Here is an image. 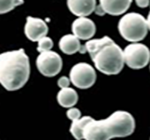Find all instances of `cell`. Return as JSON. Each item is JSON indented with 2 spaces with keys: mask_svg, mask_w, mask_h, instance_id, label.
Returning <instances> with one entry per match:
<instances>
[{
  "mask_svg": "<svg viewBox=\"0 0 150 140\" xmlns=\"http://www.w3.org/2000/svg\"><path fill=\"white\" fill-rule=\"evenodd\" d=\"M124 62L131 69H142L150 61V50L142 43H131L123 50Z\"/></svg>",
  "mask_w": 150,
  "mask_h": 140,
  "instance_id": "cell-5",
  "label": "cell"
},
{
  "mask_svg": "<svg viewBox=\"0 0 150 140\" xmlns=\"http://www.w3.org/2000/svg\"><path fill=\"white\" fill-rule=\"evenodd\" d=\"M88 52L97 70L106 75L120 73L124 66V53L109 36L89 40L81 48L80 53Z\"/></svg>",
  "mask_w": 150,
  "mask_h": 140,
  "instance_id": "cell-1",
  "label": "cell"
},
{
  "mask_svg": "<svg viewBox=\"0 0 150 140\" xmlns=\"http://www.w3.org/2000/svg\"><path fill=\"white\" fill-rule=\"evenodd\" d=\"M72 32L78 39L89 40L96 32V26L91 19L87 17H79L72 23Z\"/></svg>",
  "mask_w": 150,
  "mask_h": 140,
  "instance_id": "cell-10",
  "label": "cell"
},
{
  "mask_svg": "<svg viewBox=\"0 0 150 140\" xmlns=\"http://www.w3.org/2000/svg\"><path fill=\"white\" fill-rule=\"evenodd\" d=\"M30 76V62L24 49L0 55V83L8 91L22 88Z\"/></svg>",
  "mask_w": 150,
  "mask_h": 140,
  "instance_id": "cell-3",
  "label": "cell"
},
{
  "mask_svg": "<svg viewBox=\"0 0 150 140\" xmlns=\"http://www.w3.org/2000/svg\"><path fill=\"white\" fill-rule=\"evenodd\" d=\"M26 37L29 40L36 42L42 39L43 37H46L48 33V26L44 20L41 18H35L28 16L26 18V24L24 28Z\"/></svg>",
  "mask_w": 150,
  "mask_h": 140,
  "instance_id": "cell-8",
  "label": "cell"
},
{
  "mask_svg": "<svg viewBox=\"0 0 150 140\" xmlns=\"http://www.w3.org/2000/svg\"><path fill=\"white\" fill-rule=\"evenodd\" d=\"M57 83H58V86H59L61 89L68 88L69 84H70V79L68 78V77H66V76H62V77H60V78L58 79Z\"/></svg>",
  "mask_w": 150,
  "mask_h": 140,
  "instance_id": "cell-18",
  "label": "cell"
},
{
  "mask_svg": "<svg viewBox=\"0 0 150 140\" xmlns=\"http://www.w3.org/2000/svg\"><path fill=\"white\" fill-rule=\"evenodd\" d=\"M21 4H23V1H1V13H7Z\"/></svg>",
  "mask_w": 150,
  "mask_h": 140,
  "instance_id": "cell-16",
  "label": "cell"
},
{
  "mask_svg": "<svg viewBox=\"0 0 150 140\" xmlns=\"http://www.w3.org/2000/svg\"><path fill=\"white\" fill-rule=\"evenodd\" d=\"M57 101L64 108H72L78 102V94L73 88H63L57 94Z\"/></svg>",
  "mask_w": 150,
  "mask_h": 140,
  "instance_id": "cell-13",
  "label": "cell"
},
{
  "mask_svg": "<svg viewBox=\"0 0 150 140\" xmlns=\"http://www.w3.org/2000/svg\"><path fill=\"white\" fill-rule=\"evenodd\" d=\"M69 79L75 87L87 89L94 85L96 81V72L90 64L85 62L75 64L70 70Z\"/></svg>",
  "mask_w": 150,
  "mask_h": 140,
  "instance_id": "cell-6",
  "label": "cell"
},
{
  "mask_svg": "<svg viewBox=\"0 0 150 140\" xmlns=\"http://www.w3.org/2000/svg\"><path fill=\"white\" fill-rule=\"evenodd\" d=\"M131 3V0H123V1L101 0L99 6L96 8L95 13L97 15H104V14H110L113 16L121 15L128 10Z\"/></svg>",
  "mask_w": 150,
  "mask_h": 140,
  "instance_id": "cell-9",
  "label": "cell"
},
{
  "mask_svg": "<svg viewBox=\"0 0 150 140\" xmlns=\"http://www.w3.org/2000/svg\"><path fill=\"white\" fill-rule=\"evenodd\" d=\"M118 31L125 40L137 43L143 40L147 35V20L136 12L126 13L118 22Z\"/></svg>",
  "mask_w": 150,
  "mask_h": 140,
  "instance_id": "cell-4",
  "label": "cell"
},
{
  "mask_svg": "<svg viewBox=\"0 0 150 140\" xmlns=\"http://www.w3.org/2000/svg\"><path fill=\"white\" fill-rule=\"evenodd\" d=\"M62 58L54 51L42 52L36 59V66L42 75L46 77L56 76L62 69Z\"/></svg>",
  "mask_w": 150,
  "mask_h": 140,
  "instance_id": "cell-7",
  "label": "cell"
},
{
  "mask_svg": "<svg viewBox=\"0 0 150 140\" xmlns=\"http://www.w3.org/2000/svg\"><path fill=\"white\" fill-rule=\"evenodd\" d=\"M135 3L137 4L139 7H147L150 4V1H148V0H146V1H141V0H136L135 1Z\"/></svg>",
  "mask_w": 150,
  "mask_h": 140,
  "instance_id": "cell-19",
  "label": "cell"
},
{
  "mask_svg": "<svg viewBox=\"0 0 150 140\" xmlns=\"http://www.w3.org/2000/svg\"><path fill=\"white\" fill-rule=\"evenodd\" d=\"M92 117L90 116H84L78 120H74L72 121V124L70 126V133L76 140L83 139V132L84 128H85L86 124L90 121Z\"/></svg>",
  "mask_w": 150,
  "mask_h": 140,
  "instance_id": "cell-14",
  "label": "cell"
},
{
  "mask_svg": "<svg viewBox=\"0 0 150 140\" xmlns=\"http://www.w3.org/2000/svg\"><path fill=\"white\" fill-rule=\"evenodd\" d=\"M67 6L70 12L74 15L79 17H86L90 15L92 12L96 9V1L95 0H68L67 1Z\"/></svg>",
  "mask_w": 150,
  "mask_h": 140,
  "instance_id": "cell-11",
  "label": "cell"
},
{
  "mask_svg": "<svg viewBox=\"0 0 150 140\" xmlns=\"http://www.w3.org/2000/svg\"><path fill=\"white\" fill-rule=\"evenodd\" d=\"M147 25H148V29L150 30V11H149V13H148V16H147Z\"/></svg>",
  "mask_w": 150,
  "mask_h": 140,
  "instance_id": "cell-20",
  "label": "cell"
},
{
  "mask_svg": "<svg viewBox=\"0 0 150 140\" xmlns=\"http://www.w3.org/2000/svg\"><path fill=\"white\" fill-rule=\"evenodd\" d=\"M53 47V41L51 38L49 37H43L42 39H40L38 41V46H37V51L42 53V52H46L50 51V49Z\"/></svg>",
  "mask_w": 150,
  "mask_h": 140,
  "instance_id": "cell-15",
  "label": "cell"
},
{
  "mask_svg": "<svg viewBox=\"0 0 150 140\" xmlns=\"http://www.w3.org/2000/svg\"><path fill=\"white\" fill-rule=\"evenodd\" d=\"M66 115H67V117H68V119L74 121V120L80 119L81 112H80V110L77 109V108H69L66 112Z\"/></svg>",
  "mask_w": 150,
  "mask_h": 140,
  "instance_id": "cell-17",
  "label": "cell"
},
{
  "mask_svg": "<svg viewBox=\"0 0 150 140\" xmlns=\"http://www.w3.org/2000/svg\"><path fill=\"white\" fill-rule=\"evenodd\" d=\"M135 130L134 117L126 111L118 110L103 120L91 118L83 132L85 140H110L115 137H126Z\"/></svg>",
  "mask_w": 150,
  "mask_h": 140,
  "instance_id": "cell-2",
  "label": "cell"
},
{
  "mask_svg": "<svg viewBox=\"0 0 150 140\" xmlns=\"http://www.w3.org/2000/svg\"><path fill=\"white\" fill-rule=\"evenodd\" d=\"M59 48L67 55H71L81 50V44L78 38L74 35L66 34L59 40Z\"/></svg>",
  "mask_w": 150,
  "mask_h": 140,
  "instance_id": "cell-12",
  "label": "cell"
}]
</instances>
